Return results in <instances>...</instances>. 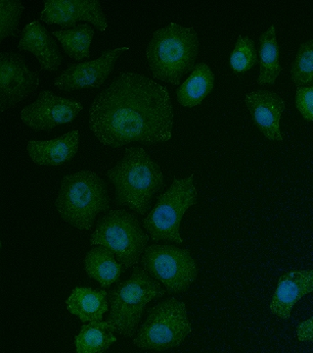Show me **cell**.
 <instances>
[{
    "label": "cell",
    "mask_w": 313,
    "mask_h": 353,
    "mask_svg": "<svg viewBox=\"0 0 313 353\" xmlns=\"http://www.w3.org/2000/svg\"><path fill=\"white\" fill-rule=\"evenodd\" d=\"M296 106L303 119L313 121V87L296 90Z\"/></svg>",
    "instance_id": "obj_27"
},
{
    "label": "cell",
    "mask_w": 313,
    "mask_h": 353,
    "mask_svg": "<svg viewBox=\"0 0 313 353\" xmlns=\"http://www.w3.org/2000/svg\"><path fill=\"white\" fill-rule=\"evenodd\" d=\"M18 48L32 52L41 64V69L54 73L60 68L63 55L55 39L39 21L25 25L21 32Z\"/></svg>",
    "instance_id": "obj_15"
},
{
    "label": "cell",
    "mask_w": 313,
    "mask_h": 353,
    "mask_svg": "<svg viewBox=\"0 0 313 353\" xmlns=\"http://www.w3.org/2000/svg\"><path fill=\"white\" fill-rule=\"evenodd\" d=\"M229 63L236 74L246 73L259 63L254 41L249 37L239 36L235 48L232 51Z\"/></svg>",
    "instance_id": "obj_25"
},
{
    "label": "cell",
    "mask_w": 313,
    "mask_h": 353,
    "mask_svg": "<svg viewBox=\"0 0 313 353\" xmlns=\"http://www.w3.org/2000/svg\"><path fill=\"white\" fill-rule=\"evenodd\" d=\"M245 103L263 136L270 141H282L280 120L285 110L284 99L276 92L259 90L246 95Z\"/></svg>",
    "instance_id": "obj_14"
},
{
    "label": "cell",
    "mask_w": 313,
    "mask_h": 353,
    "mask_svg": "<svg viewBox=\"0 0 313 353\" xmlns=\"http://www.w3.org/2000/svg\"><path fill=\"white\" fill-rule=\"evenodd\" d=\"M108 296L106 290L78 287L67 299V308L82 322L103 321L109 310Z\"/></svg>",
    "instance_id": "obj_18"
},
{
    "label": "cell",
    "mask_w": 313,
    "mask_h": 353,
    "mask_svg": "<svg viewBox=\"0 0 313 353\" xmlns=\"http://www.w3.org/2000/svg\"><path fill=\"white\" fill-rule=\"evenodd\" d=\"M173 104L168 88L138 73H122L95 97L89 128L102 145L166 143L173 136Z\"/></svg>",
    "instance_id": "obj_1"
},
{
    "label": "cell",
    "mask_w": 313,
    "mask_h": 353,
    "mask_svg": "<svg viewBox=\"0 0 313 353\" xmlns=\"http://www.w3.org/2000/svg\"><path fill=\"white\" fill-rule=\"evenodd\" d=\"M129 48L107 50L101 57L92 61L73 64L54 80V85L64 92H73L83 88H99L115 68L116 62Z\"/></svg>",
    "instance_id": "obj_12"
},
{
    "label": "cell",
    "mask_w": 313,
    "mask_h": 353,
    "mask_svg": "<svg viewBox=\"0 0 313 353\" xmlns=\"http://www.w3.org/2000/svg\"><path fill=\"white\" fill-rule=\"evenodd\" d=\"M141 264L151 277L164 285L169 294L185 292L198 275V266L188 248L169 245L148 246Z\"/></svg>",
    "instance_id": "obj_9"
},
{
    "label": "cell",
    "mask_w": 313,
    "mask_h": 353,
    "mask_svg": "<svg viewBox=\"0 0 313 353\" xmlns=\"http://www.w3.org/2000/svg\"><path fill=\"white\" fill-rule=\"evenodd\" d=\"M52 36L60 41L63 50L76 61L90 57V46L94 37V26L82 24L68 30H57Z\"/></svg>",
    "instance_id": "obj_23"
},
{
    "label": "cell",
    "mask_w": 313,
    "mask_h": 353,
    "mask_svg": "<svg viewBox=\"0 0 313 353\" xmlns=\"http://www.w3.org/2000/svg\"><path fill=\"white\" fill-rule=\"evenodd\" d=\"M164 294V288L144 268L134 267L131 278L120 281L109 292L110 314L107 321L116 333L132 338L138 332L147 304Z\"/></svg>",
    "instance_id": "obj_5"
},
{
    "label": "cell",
    "mask_w": 313,
    "mask_h": 353,
    "mask_svg": "<svg viewBox=\"0 0 313 353\" xmlns=\"http://www.w3.org/2000/svg\"><path fill=\"white\" fill-rule=\"evenodd\" d=\"M83 109L82 102L58 97L50 90H43L34 103L23 109L21 120L34 131H50L73 122Z\"/></svg>",
    "instance_id": "obj_11"
},
{
    "label": "cell",
    "mask_w": 313,
    "mask_h": 353,
    "mask_svg": "<svg viewBox=\"0 0 313 353\" xmlns=\"http://www.w3.org/2000/svg\"><path fill=\"white\" fill-rule=\"evenodd\" d=\"M80 148V132H67L50 141H30L28 153L34 163L41 166H60L71 161Z\"/></svg>",
    "instance_id": "obj_17"
},
{
    "label": "cell",
    "mask_w": 313,
    "mask_h": 353,
    "mask_svg": "<svg viewBox=\"0 0 313 353\" xmlns=\"http://www.w3.org/2000/svg\"><path fill=\"white\" fill-rule=\"evenodd\" d=\"M199 46L194 28L171 23L157 30L146 48V58L154 78L180 85L183 77L196 66Z\"/></svg>",
    "instance_id": "obj_3"
},
{
    "label": "cell",
    "mask_w": 313,
    "mask_h": 353,
    "mask_svg": "<svg viewBox=\"0 0 313 353\" xmlns=\"http://www.w3.org/2000/svg\"><path fill=\"white\" fill-rule=\"evenodd\" d=\"M41 83L38 72L32 71L20 53L0 52V111L18 105L34 94Z\"/></svg>",
    "instance_id": "obj_10"
},
{
    "label": "cell",
    "mask_w": 313,
    "mask_h": 353,
    "mask_svg": "<svg viewBox=\"0 0 313 353\" xmlns=\"http://www.w3.org/2000/svg\"><path fill=\"white\" fill-rule=\"evenodd\" d=\"M115 333V328L108 321L83 325L75 339L76 353H105L118 341Z\"/></svg>",
    "instance_id": "obj_21"
},
{
    "label": "cell",
    "mask_w": 313,
    "mask_h": 353,
    "mask_svg": "<svg viewBox=\"0 0 313 353\" xmlns=\"http://www.w3.org/2000/svg\"><path fill=\"white\" fill-rule=\"evenodd\" d=\"M310 292H313V270L288 272L278 281L270 311L277 317L288 320L294 304Z\"/></svg>",
    "instance_id": "obj_16"
},
{
    "label": "cell",
    "mask_w": 313,
    "mask_h": 353,
    "mask_svg": "<svg viewBox=\"0 0 313 353\" xmlns=\"http://www.w3.org/2000/svg\"><path fill=\"white\" fill-rule=\"evenodd\" d=\"M110 201L104 180L94 171L82 170L62 179L55 208L65 222L89 231L97 216L110 208Z\"/></svg>",
    "instance_id": "obj_4"
},
{
    "label": "cell",
    "mask_w": 313,
    "mask_h": 353,
    "mask_svg": "<svg viewBox=\"0 0 313 353\" xmlns=\"http://www.w3.org/2000/svg\"><path fill=\"white\" fill-rule=\"evenodd\" d=\"M149 238L136 214L119 208L112 209L98 220L90 243L105 246L125 269H129L140 261Z\"/></svg>",
    "instance_id": "obj_6"
},
{
    "label": "cell",
    "mask_w": 313,
    "mask_h": 353,
    "mask_svg": "<svg viewBox=\"0 0 313 353\" xmlns=\"http://www.w3.org/2000/svg\"><path fill=\"white\" fill-rule=\"evenodd\" d=\"M41 20L46 24H57L63 29L75 28L78 21H87L100 32L108 29L103 7L98 0H50L44 2Z\"/></svg>",
    "instance_id": "obj_13"
},
{
    "label": "cell",
    "mask_w": 313,
    "mask_h": 353,
    "mask_svg": "<svg viewBox=\"0 0 313 353\" xmlns=\"http://www.w3.org/2000/svg\"><path fill=\"white\" fill-rule=\"evenodd\" d=\"M279 55L275 27L272 25L259 38V85H275L282 71Z\"/></svg>",
    "instance_id": "obj_22"
},
{
    "label": "cell",
    "mask_w": 313,
    "mask_h": 353,
    "mask_svg": "<svg viewBox=\"0 0 313 353\" xmlns=\"http://www.w3.org/2000/svg\"><path fill=\"white\" fill-rule=\"evenodd\" d=\"M296 338L300 341H313V316L296 327Z\"/></svg>",
    "instance_id": "obj_28"
},
{
    "label": "cell",
    "mask_w": 313,
    "mask_h": 353,
    "mask_svg": "<svg viewBox=\"0 0 313 353\" xmlns=\"http://www.w3.org/2000/svg\"><path fill=\"white\" fill-rule=\"evenodd\" d=\"M191 331L185 303L175 297H169L148 310L145 322L133 339V345L164 352L180 347Z\"/></svg>",
    "instance_id": "obj_7"
},
{
    "label": "cell",
    "mask_w": 313,
    "mask_h": 353,
    "mask_svg": "<svg viewBox=\"0 0 313 353\" xmlns=\"http://www.w3.org/2000/svg\"><path fill=\"white\" fill-rule=\"evenodd\" d=\"M115 185L116 204L145 215L164 185V174L144 148H127L122 159L107 171Z\"/></svg>",
    "instance_id": "obj_2"
},
{
    "label": "cell",
    "mask_w": 313,
    "mask_h": 353,
    "mask_svg": "<svg viewBox=\"0 0 313 353\" xmlns=\"http://www.w3.org/2000/svg\"><path fill=\"white\" fill-rule=\"evenodd\" d=\"M292 81L296 87H313V39L301 43L291 68Z\"/></svg>",
    "instance_id": "obj_24"
},
{
    "label": "cell",
    "mask_w": 313,
    "mask_h": 353,
    "mask_svg": "<svg viewBox=\"0 0 313 353\" xmlns=\"http://www.w3.org/2000/svg\"><path fill=\"white\" fill-rule=\"evenodd\" d=\"M25 6L20 0L0 1V43L9 37H17L18 26Z\"/></svg>",
    "instance_id": "obj_26"
},
{
    "label": "cell",
    "mask_w": 313,
    "mask_h": 353,
    "mask_svg": "<svg viewBox=\"0 0 313 353\" xmlns=\"http://www.w3.org/2000/svg\"><path fill=\"white\" fill-rule=\"evenodd\" d=\"M197 197L198 192L194 185V174L186 178L175 179L143 220V226L150 239L183 243L180 222L188 208L197 203Z\"/></svg>",
    "instance_id": "obj_8"
},
{
    "label": "cell",
    "mask_w": 313,
    "mask_h": 353,
    "mask_svg": "<svg viewBox=\"0 0 313 353\" xmlns=\"http://www.w3.org/2000/svg\"><path fill=\"white\" fill-rule=\"evenodd\" d=\"M215 85V74L206 63L197 64L186 81L176 90L178 103L194 108L203 102Z\"/></svg>",
    "instance_id": "obj_20"
},
{
    "label": "cell",
    "mask_w": 313,
    "mask_h": 353,
    "mask_svg": "<svg viewBox=\"0 0 313 353\" xmlns=\"http://www.w3.org/2000/svg\"><path fill=\"white\" fill-rule=\"evenodd\" d=\"M85 271L101 288L107 289L117 283L125 267L118 262L115 254L105 246L98 245L88 252L85 259Z\"/></svg>",
    "instance_id": "obj_19"
}]
</instances>
